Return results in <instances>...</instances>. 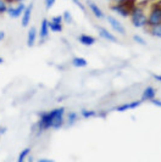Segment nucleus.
Wrapping results in <instances>:
<instances>
[{
  "label": "nucleus",
  "instance_id": "9b49d317",
  "mask_svg": "<svg viewBox=\"0 0 161 162\" xmlns=\"http://www.w3.org/2000/svg\"><path fill=\"white\" fill-rule=\"evenodd\" d=\"M111 9H112L115 12H117L118 13V15H121L122 17H128L129 15H131V12L127 10V9H126V8H123V6L121 5V4H117V5H114L112 6V8H111Z\"/></svg>",
  "mask_w": 161,
  "mask_h": 162
},
{
  "label": "nucleus",
  "instance_id": "a211bd4d",
  "mask_svg": "<svg viewBox=\"0 0 161 162\" xmlns=\"http://www.w3.org/2000/svg\"><path fill=\"white\" fill-rule=\"evenodd\" d=\"M49 28H50L53 32H61L62 31V26L61 23H56V22H49Z\"/></svg>",
  "mask_w": 161,
  "mask_h": 162
},
{
  "label": "nucleus",
  "instance_id": "6ab92c4d",
  "mask_svg": "<svg viewBox=\"0 0 161 162\" xmlns=\"http://www.w3.org/2000/svg\"><path fill=\"white\" fill-rule=\"evenodd\" d=\"M30 152H31V149H30V147H26L25 150H22V151H21L20 156H18V162H22V161H25V159L27 157V155H28Z\"/></svg>",
  "mask_w": 161,
  "mask_h": 162
},
{
  "label": "nucleus",
  "instance_id": "393cba45",
  "mask_svg": "<svg viewBox=\"0 0 161 162\" xmlns=\"http://www.w3.org/2000/svg\"><path fill=\"white\" fill-rule=\"evenodd\" d=\"M55 0H45V9L46 10H50V8L54 5Z\"/></svg>",
  "mask_w": 161,
  "mask_h": 162
},
{
  "label": "nucleus",
  "instance_id": "7c9ffc66",
  "mask_svg": "<svg viewBox=\"0 0 161 162\" xmlns=\"http://www.w3.org/2000/svg\"><path fill=\"white\" fill-rule=\"evenodd\" d=\"M4 37H5V33L4 32H0V40L4 39Z\"/></svg>",
  "mask_w": 161,
  "mask_h": 162
},
{
  "label": "nucleus",
  "instance_id": "0eeeda50",
  "mask_svg": "<svg viewBox=\"0 0 161 162\" xmlns=\"http://www.w3.org/2000/svg\"><path fill=\"white\" fill-rule=\"evenodd\" d=\"M32 9H33V4H30L28 6H26V9L23 11L22 15V27H27L31 21V15H32Z\"/></svg>",
  "mask_w": 161,
  "mask_h": 162
},
{
  "label": "nucleus",
  "instance_id": "2eb2a0df",
  "mask_svg": "<svg viewBox=\"0 0 161 162\" xmlns=\"http://www.w3.org/2000/svg\"><path fill=\"white\" fill-rule=\"evenodd\" d=\"M72 65L75 67H86L87 66V60L83 57H75L72 60Z\"/></svg>",
  "mask_w": 161,
  "mask_h": 162
},
{
  "label": "nucleus",
  "instance_id": "7ed1b4c3",
  "mask_svg": "<svg viewBox=\"0 0 161 162\" xmlns=\"http://www.w3.org/2000/svg\"><path fill=\"white\" fill-rule=\"evenodd\" d=\"M160 23H161V6L159 4H154L149 16L146 18V24L153 27Z\"/></svg>",
  "mask_w": 161,
  "mask_h": 162
},
{
  "label": "nucleus",
  "instance_id": "f8f14e48",
  "mask_svg": "<svg viewBox=\"0 0 161 162\" xmlns=\"http://www.w3.org/2000/svg\"><path fill=\"white\" fill-rule=\"evenodd\" d=\"M36 38H37V29L34 28V27H32L28 31V38H27V45H28L30 48H32L34 43H36Z\"/></svg>",
  "mask_w": 161,
  "mask_h": 162
},
{
  "label": "nucleus",
  "instance_id": "f03ea898",
  "mask_svg": "<svg viewBox=\"0 0 161 162\" xmlns=\"http://www.w3.org/2000/svg\"><path fill=\"white\" fill-rule=\"evenodd\" d=\"M146 18L148 17L143 12V9L139 8V6H136L131 11V21L136 28H139V27H143L144 24H146Z\"/></svg>",
  "mask_w": 161,
  "mask_h": 162
},
{
  "label": "nucleus",
  "instance_id": "c9c22d12",
  "mask_svg": "<svg viewBox=\"0 0 161 162\" xmlns=\"http://www.w3.org/2000/svg\"><path fill=\"white\" fill-rule=\"evenodd\" d=\"M0 134H1V133H0Z\"/></svg>",
  "mask_w": 161,
  "mask_h": 162
},
{
  "label": "nucleus",
  "instance_id": "a878e982",
  "mask_svg": "<svg viewBox=\"0 0 161 162\" xmlns=\"http://www.w3.org/2000/svg\"><path fill=\"white\" fill-rule=\"evenodd\" d=\"M62 20H64V18H62V16L60 15V16L54 17V18L51 20V21H53V22H56V23H61V22H62Z\"/></svg>",
  "mask_w": 161,
  "mask_h": 162
},
{
  "label": "nucleus",
  "instance_id": "4be33fe9",
  "mask_svg": "<svg viewBox=\"0 0 161 162\" xmlns=\"http://www.w3.org/2000/svg\"><path fill=\"white\" fill-rule=\"evenodd\" d=\"M133 39H134V42H137V43H139V44H142V45H145L146 44V42L142 38V37H139L138 34H134L133 36Z\"/></svg>",
  "mask_w": 161,
  "mask_h": 162
},
{
  "label": "nucleus",
  "instance_id": "f704fd0d",
  "mask_svg": "<svg viewBox=\"0 0 161 162\" xmlns=\"http://www.w3.org/2000/svg\"><path fill=\"white\" fill-rule=\"evenodd\" d=\"M148 1H149V0H148Z\"/></svg>",
  "mask_w": 161,
  "mask_h": 162
},
{
  "label": "nucleus",
  "instance_id": "423d86ee",
  "mask_svg": "<svg viewBox=\"0 0 161 162\" xmlns=\"http://www.w3.org/2000/svg\"><path fill=\"white\" fill-rule=\"evenodd\" d=\"M87 5L89 6V9L92 10V12L94 13V16H95L96 18H104V17H105L104 12L100 10V8H99V6H98L95 3L90 1V0H87Z\"/></svg>",
  "mask_w": 161,
  "mask_h": 162
},
{
  "label": "nucleus",
  "instance_id": "4468645a",
  "mask_svg": "<svg viewBox=\"0 0 161 162\" xmlns=\"http://www.w3.org/2000/svg\"><path fill=\"white\" fill-rule=\"evenodd\" d=\"M78 40L83 45H87V46H90V45H93L95 43V39L93 37H90V36H87V34H81Z\"/></svg>",
  "mask_w": 161,
  "mask_h": 162
},
{
  "label": "nucleus",
  "instance_id": "473e14b6",
  "mask_svg": "<svg viewBox=\"0 0 161 162\" xmlns=\"http://www.w3.org/2000/svg\"><path fill=\"white\" fill-rule=\"evenodd\" d=\"M6 1H9V3H13V1H16V0H6Z\"/></svg>",
  "mask_w": 161,
  "mask_h": 162
},
{
  "label": "nucleus",
  "instance_id": "39448f33",
  "mask_svg": "<svg viewBox=\"0 0 161 162\" xmlns=\"http://www.w3.org/2000/svg\"><path fill=\"white\" fill-rule=\"evenodd\" d=\"M25 9H26L25 4H23V3H20V4L16 6V8H9V9H8V12H9V15H10L11 17L16 18V17L21 16V13L25 11Z\"/></svg>",
  "mask_w": 161,
  "mask_h": 162
},
{
  "label": "nucleus",
  "instance_id": "f3484780",
  "mask_svg": "<svg viewBox=\"0 0 161 162\" xmlns=\"http://www.w3.org/2000/svg\"><path fill=\"white\" fill-rule=\"evenodd\" d=\"M150 33H151L154 37L161 38V23H160V24H156V26H153Z\"/></svg>",
  "mask_w": 161,
  "mask_h": 162
},
{
  "label": "nucleus",
  "instance_id": "f257e3e1",
  "mask_svg": "<svg viewBox=\"0 0 161 162\" xmlns=\"http://www.w3.org/2000/svg\"><path fill=\"white\" fill-rule=\"evenodd\" d=\"M61 110V107H59V109H55L50 112H45L41 115V117H40V121L38 122V126L41 131H44V129H48V128H50L53 127L54 124V119L55 117H56V115L60 112Z\"/></svg>",
  "mask_w": 161,
  "mask_h": 162
},
{
  "label": "nucleus",
  "instance_id": "72a5a7b5",
  "mask_svg": "<svg viewBox=\"0 0 161 162\" xmlns=\"http://www.w3.org/2000/svg\"><path fill=\"white\" fill-rule=\"evenodd\" d=\"M3 61H4V60H3L1 57H0V64H3Z\"/></svg>",
  "mask_w": 161,
  "mask_h": 162
},
{
  "label": "nucleus",
  "instance_id": "b1692460",
  "mask_svg": "<svg viewBox=\"0 0 161 162\" xmlns=\"http://www.w3.org/2000/svg\"><path fill=\"white\" fill-rule=\"evenodd\" d=\"M8 11V8H6V3L3 1V0H0V13H4Z\"/></svg>",
  "mask_w": 161,
  "mask_h": 162
},
{
  "label": "nucleus",
  "instance_id": "20e7f679",
  "mask_svg": "<svg viewBox=\"0 0 161 162\" xmlns=\"http://www.w3.org/2000/svg\"><path fill=\"white\" fill-rule=\"evenodd\" d=\"M108 18V22L110 23V26L112 27V28L116 31V32H118L120 34H122V36H124L126 34V29H124V27L122 26V23L118 21V20H116L114 16H108L106 17Z\"/></svg>",
  "mask_w": 161,
  "mask_h": 162
},
{
  "label": "nucleus",
  "instance_id": "aec40b11",
  "mask_svg": "<svg viewBox=\"0 0 161 162\" xmlns=\"http://www.w3.org/2000/svg\"><path fill=\"white\" fill-rule=\"evenodd\" d=\"M62 18H64L65 22H67V23H71V22H72L71 13H70L68 11H65V12H64V15H62Z\"/></svg>",
  "mask_w": 161,
  "mask_h": 162
},
{
  "label": "nucleus",
  "instance_id": "c85d7f7f",
  "mask_svg": "<svg viewBox=\"0 0 161 162\" xmlns=\"http://www.w3.org/2000/svg\"><path fill=\"white\" fill-rule=\"evenodd\" d=\"M39 162H53V160H46V159H40Z\"/></svg>",
  "mask_w": 161,
  "mask_h": 162
},
{
  "label": "nucleus",
  "instance_id": "dca6fc26",
  "mask_svg": "<svg viewBox=\"0 0 161 162\" xmlns=\"http://www.w3.org/2000/svg\"><path fill=\"white\" fill-rule=\"evenodd\" d=\"M136 3H137V0H124L123 3H121V5L131 12L133 9L136 8Z\"/></svg>",
  "mask_w": 161,
  "mask_h": 162
},
{
  "label": "nucleus",
  "instance_id": "bb28decb",
  "mask_svg": "<svg viewBox=\"0 0 161 162\" xmlns=\"http://www.w3.org/2000/svg\"><path fill=\"white\" fill-rule=\"evenodd\" d=\"M72 1L76 4V5H78L79 6V8L82 9V11H86V9H84V6H83L82 4H81V1H79V0H72Z\"/></svg>",
  "mask_w": 161,
  "mask_h": 162
},
{
  "label": "nucleus",
  "instance_id": "9d476101",
  "mask_svg": "<svg viewBox=\"0 0 161 162\" xmlns=\"http://www.w3.org/2000/svg\"><path fill=\"white\" fill-rule=\"evenodd\" d=\"M49 34V21L46 18H44L41 21V26H40V33H39V37L40 39H45Z\"/></svg>",
  "mask_w": 161,
  "mask_h": 162
},
{
  "label": "nucleus",
  "instance_id": "c756f323",
  "mask_svg": "<svg viewBox=\"0 0 161 162\" xmlns=\"http://www.w3.org/2000/svg\"><path fill=\"white\" fill-rule=\"evenodd\" d=\"M154 78H155V79H157V80H160V82H161V76H157V75H154Z\"/></svg>",
  "mask_w": 161,
  "mask_h": 162
},
{
  "label": "nucleus",
  "instance_id": "2f4dec72",
  "mask_svg": "<svg viewBox=\"0 0 161 162\" xmlns=\"http://www.w3.org/2000/svg\"><path fill=\"white\" fill-rule=\"evenodd\" d=\"M123 1H124V0H116L117 4H121V3H123Z\"/></svg>",
  "mask_w": 161,
  "mask_h": 162
},
{
  "label": "nucleus",
  "instance_id": "cd10ccee",
  "mask_svg": "<svg viewBox=\"0 0 161 162\" xmlns=\"http://www.w3.org/2000/svg\"><path fill=\"white\" fill-rule=\"evenodd\" d=\"M151 103H153L154 105H156V106H161V101H160V100H155V99H153V100H151Z\"/></svg>",
  "mask_w": 161,
  "mask_h": 162
},
{
  "label": "nucleus",
  "instance_id": "6e6552de",
  "mask_svg": "<svg viewBox=\"0 0 161 162\" xmlns=\"http://www.w3.org/2000/svg\"><path fill=\"white\" fill-rule=\"evenodd\" d=\"M155 94H156V90L154 89L153 87L145 88L143 94H142V101H151L154 98H155Z\"/></svg>",
  "mask_w": 161,
  "mask_h": 162
},
{
  "label": "nucleus",
  "instance_id": "ddd939ff",
  "mask_svg": "<svg viewBox=\"0 0 161 162\" xmlns=\"http://www.w3.org/2000/svg\"><path fill=\"white\" fill-rule=\"evenodd\" d=\"M142 104V101H134V103H131V104H124L121 106H117L116 107V111H126V110H132V109H136L139 105Z\"/></svg>",
  "mask_w": 161,
  "mask_h": 162
},
{
  "label": "nucleus",
  "instance_id": "1a4fd4ad",
  "mask_svg": "<svg viewBox=\"0 0 161 162\" xmlns=\"http://www.w3.org/2000/svg\"><path fill=\"white\" fill-rule=\"evenodd\" d=\"M96 28H98V32H99V34H100L103 38L108 39V40H110V42H112V43H117V42H118V39H117L114 34H111V33H110L108 29L103 28V27H96Z\"/></svg>",
  "mask_w": 161,
  "mask_h": 162
},
{
  "label": "nucleus",
  "instance_id": "5701e85b",
  "mask_svg": "<svg viewBox=\"0 0 161 162\" xmlns=\"http://www.w3.org/2000/svg\"><path fill=\"white\" fill-rule=\"evenodd\" d=\"M76 119H77V113L76 112H71V113L68 115V122H70V124L75 123Z\"/></svg>",
  "mask_w": 161,
  "mask_h": 162
},
{
  "label": "nucleus",
  "instance_id": "412c9836",
  "mask_svg": "<svg viewBox=\"0 0 161 162\" xmlns=\"http://www.w3.org/2000/svg\"><path fill=\"white\" fill-rule=\"evenodd\" d=\"M81 115H82L83 117H92V116H94V115H95V112L90 111V110H82Z\"/></svg>",
  "mask_w": 161,
  "mask_h": 162
}]
</instances>
